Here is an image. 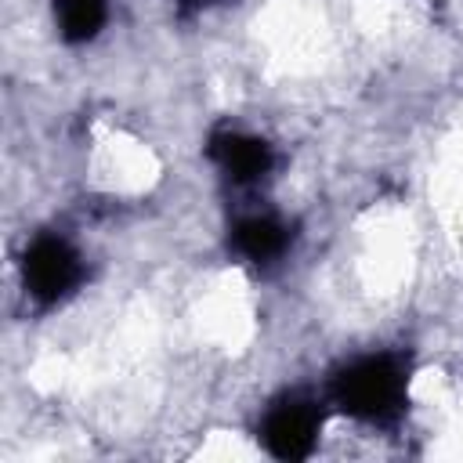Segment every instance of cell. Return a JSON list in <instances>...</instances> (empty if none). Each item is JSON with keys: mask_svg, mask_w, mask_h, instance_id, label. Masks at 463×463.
I'll use <instances>...</instances> for the list:
<instances>
[{"mask_svg": "<svg viewBox=\"0 0 463 463\" xmlns=\"http://www.w3.org/2000/svg\"><path fill=\"white\" fill-rule=\"evenodd\" d=\"M22 279H25L29 297L47 307V304L65 300V297L80 286L83 264H80V253H76L65 239L43 235V239H36V242L25 250Z\"/></svg>", "mask_w": 463, "mask_h": 463, "instance_id": "7a4b0ae2", "label": "cell"}, {"mask_svg": "<svg viewBox=\"0 0 463 463\" xmlns=\"http://www.w3.org/2000/svg\"><path fill=\"white\" fill-rule=\"evenodd\" d=\"M333 402L358 420H391L405 402V369L391 354L362 358L333 380Z\"/></svg>", "mask_w": 463, "mask_h": 463, "instance_id": "6da1fadb", "label": "cell"}, {"mask_svg": "<svg viewBox=\"0 0 463 463\" xmlns=\"http://www.w3.org/2000/svg\"><path fill=\"white\" fill-rule=\"evenodd\" d=\"M105 14H109V0H54L58 33L69 43L94 40L98 29L105 25Z\"/></svg>", "mask_w": 463, "mask_h": 463, "instance_id": "8992f818", "label": "cell"}, {"mask_svg": "<svg viewBox=\"0 0 463 463\" xmlns=\"http://www.w3.org/2000/svg\"><path fill=\"white\" fill-rule=\"evenodd\" d=\"M213 0H177V11H181V18H192V14H199L203 7H210Z\"/></svg>", "mask_w": 463, "mask_h": 463, "instance_id": "52a82bcc", "label": "cell"}, {"mask_svg": "<svg viewBox=\"0 0 463 463\" xmlns=\"http://www.w3.org/2000/svg\"><path fill=\"white\" fill-rule=\"evenodd\" d=\"M318 427H322V412L315 409V402H307L300 394H289V398H279L268 409L260 438H264L271 456H279V459H304L315 449Z\"/></svg>", "mask_w": 463, "mask_h": 463, "instance_id": "3957f363", "label": "cell"}, {"mask_svg": "<svg viewBox=\"0 0 463 463\" xmlns=\"http://www.w3.org/2000/svg\"><path fill=\"white\" fill-rule=\"evenodd\" d=\"M289 246V228L279 221V217H268V213H257V217H246L239 221L235 228V250L257 264H268L275 257H282Z\"/></svg>", "mask_w": 463, "mask_h": 463, "instance_id": "5b68a950", "label": "cell"}, {"mask_svg": "<svg viewBox=\"0 0 463 463\" xmlns=\"http://www.w3.org/2000/svg\"><path fill=\"white\" fill-rule=\"evenodd\" d=\"M210 159L239 184H253L268 177L271 170V148L260 137L239 134V130H221L210 137Z\"/></svg>", "mask_w": 463, "mask_h": 463, "instance_id": "277c9868", "label": "cell"}]
</instances>
